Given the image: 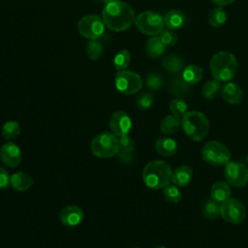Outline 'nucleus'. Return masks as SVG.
Instances as JSON below:
<instances>
[{
    "label": "nucleus",
    "instance_id": "24",
    "mask_svg": "<svg viewBox=\"0 0 248 248\" xmlns=\"http://www.w3.org/2000/svg\"><path fill=\"white\" fill-rule=\"evenodd\" d=\"M163 67L170 74H178L184 69V60L180 55L170 54L164 58Z\"/></svg>",
    "mask_w": 248,
    "mask_h": 248
},
{
    "label": "nucleus",
    "instance_id": "7",
    "mask_svg": "<svg viewBox=\"0 0 248 248\" xmlns=\"http://www.w3.org/2000/svg\"><path fill=\"white\" fill-rule=\"evenodd\" d=\"M135 24L138 30L147 36H158L164 29V17L154 11H145L136 16Z\"/></svg>",
    "mask_w": 248,
    "mask_h": 248
},
{
    "label": "nucleus",
    "instance_id": "10",
    "mask_svg": "<svg viewBox=\"0 0 248 248\" xmlns=\"http://www.w3.org/2000/svg\"><path fill=\"white\" fill-rule=\"evenodd\" d=\"M105 23L102 17L97 15H86L78 23V33L89 40L99 39L105 32Z\"/></svg>",
    "mask_w": 248,
    "mask_h": 248
},
{
    "label": "nucleus",
    "instance_id": "43",
    "mask_svg": "<svg viewBox=\"0 0 248 248\" xmlns=\"http://www.w3.org/2000/svg\"><path fill=\"white\" fill-rule=\"evenodd\" d=\"M136 248H140V247H136Z\"/></svg>",
    "mask_w": 248,
    "mask_h": 248
},
{
    "label": "nucleus",
    "instance_id": "8",
    "mask_svg": "<svg viewBox=\"0 0 248 248\" xmlns=\"http://www.w3.org/2000/svg\"><path fill=\"white\" fill-rule=\"evenodd\" d=\"M223 172L226 181L232 187L241 188L248 184V167L240 161L230 160Z\"/></svg>",
    "mask_w": 248,
    "mask_h": 248
},
{
    "label": "nucleus",
    "instance_id": "3",
    "mask_svg": "<svg viewBox=\"0 0 248 248\" xmlns=\"http://www.w3.org/2000/svg\"><path fill=\"white\" fill-rule=\"evenodd\" d=\"M237 60L229 51H218L210 59L209 69L212 77L219 81H230L236 74Z\"/></svg>",
    "mask_w": 248,
    "mask_h": 248
},
{
    "label": "nucleus",
    "instance_id": "38",
    "mask_svg": "<svg viewBox=\"0 0 248 248\" xmlns=\"http://www.w3.org/2000/svg\"><path fill=\"white\" fill-rule=\"evenodd\" d=\"M9 184H10L9 173L4 168L0 167V190L7 188Z\"/></svg>",
    "mask_w": 248,
    "mask_h": 248
},
{
    "label": "nucleus",
    "instance_id": "31",
    "mask_svg": "<svg viewBox=\"0 0 248 248\" xmlns=\"http://www.w3.org/2000/svg\"><path fill=\"white\" fill-rule=\"evenodd\" d=\"M163 196L168 202L177 203L181 201L182 194L178 187L174 184H169L163 189Z\"/></svg>",
    "mask_w": 248,
    "mask_h": 248
},
{
    "label": "nucleus",
    "instance_id": "36",
    "mask_svg": "<svg viewBox=\"0 0 248 248\" xmlns=\"http://www.w3.org/2000/svg\"><path fill=\"white\" fill-rule=\"evenodd\" d=\"M154 103V99L153 96L148 93V92H142L140 93L136 100V105L138 107V108L141 109V110H145L148 109L149 108L152 107Z\"/></svg>",
    "mask_w": 248,
    "mask_h": 248
},
{
    "label": "nucleus",
    "instance_id": "9",
    "mask_svg": "<svg viewBox=\"0 0 248 248\" xmlns=\"http://www.w3.org/2000/svg\"><path fill=\"white\" fill-rule=\"evenodd\" d=\"M114 84L120 93L124 95H133L141 89L142 79L139 74L123 70L117 72L114 78Z\"/></svg>",
    "mask_w": 248,
    "mask_h": 248
},
{
    "label": "nucleus",
    "instance_id": "19",
    "mask_svg": "<svg viewBox=\"0 0 248 248\" xmlns=\"http://www.w3.org/2000/svg\"><path fill=\"white\" fill-rule=\"evenodd\" d=\"M186 22L185 14L177 9L169 11L164 16V23L167 28L171 30H177L184 26Z\"/></svg>",
    "mask_w": 248,
    "mask_h": 248
},
{
    "label": "nucleus",
    "instance_id": "25",
    "mask_svg": "<svg viewBox=\"0 0 248 248\" xmlns=\"http://www.w3.org/2000/svg\"><path fill=\"white\" fill-rule=\"evenodd\" d=\"M202 69L195 64H190L184 67L182 71V78L190 84L198 83L202 78Z\"/></svg>",
    "mask_w": 248,
    "mask_h": 248
},
{
    "label": "nucleus",
    "instance_id": "5",
    "mask_svg": "<svg viewBox=\"0 0 248 248\" xmlns=\"http://www.w3.org/2000/svg\"><path fill=\"white\" fill-rule=\"evenodd\" d=\"M90 149L98 158L113 157L119 152V139L111 132L100 133L92 140Z\"/></svg>",
    "mask_w": 248,
    "mask_h": 248
},
{
    "label": "nucleus",
    "instance_id": "41",
    "mask_svg": "<svg viewBox=\"0 0 248 248\" xmlns=\"http://www.w3.org/2000/svg\"><path fill=\"white\" fill-rule=\"evenodd\" d=\"M155 248H167L166 246H163V245H159V246H156Z\"/></svg>",
    "mask_w": 248,
    "mask_h": 248
},
{
    "label": "nucleus",
    "instance_id": "42",
    "mask_svg": "<svg viewBox=\"0 0 248 248\" xmlns=\"http://www.w3.org/2000/svg\"><path fill=\"white\" fill-rule=\"evenodd\" d=\"M247 164H248V156H247Z\"/></svg>",
    "mask_w": 248,
    "mask_h": 248
},
{
    "label": "nucleus",
    "instance_id": "40",
    "mask_svg": "<svg viewBox=\"0 0 248 248\" xmlns=\"http://www.w3.org/2000/svg\"><path fill=\"white\" fill-rule=\"evenodd\" d=\"M100 2H102V3H105L106 5L107 4H108V3H110V2H113V1H115V0H99Z\"/></svg>",
    "mask_w": 248,
    "mask_h": 248
},
{
    "label": "nucleus",
    "instance_id": "15",
    "mask_svg": "<svg viewBox=\"0 0 248 248\" xmlns=\"http://www.w3.org/2000/svg\"><path fill=\"white\" fill-rule=\"evenodd\" d=\"M221 96L227 104L238 105L243 99V91L236 82L227 81L222 86Z\"/></svg>",
    "mask_w": 248,
    "mask_h": 248
},
{
    "label": "nucleus",
    "instance_id": "11",
    "mask_svg": "<svg viewBox=\"0 0 248 248\" xmlns=\"http://www.w3.org/2000/svg\"><path fill=\"white\" fill-rule=\"evenodd\" d=\"M220 216L227 223L238 225L246 217V208L240 201L230 198L220 204Z\"/></svg>",
    "mask_w": 248,
    "mask_h": 248
},
{
    "label": "nucleus",
    "instance_id": "32",
    "mask_svg": "<svg viewBox=\"0 0 248 248\" xmlns=\"http://www.w3.org/2000/svg\"><path fill=\"white\" fill-rule=\"evenodd\" d=\"M103 50H104L103 46L98 40H90L87 43L86 53H87V56L89 57V59H91L93 61L98 60L102 56Z\"/></svg>",
    "mask_w": 248,
    "mask_h": 248
},
{
    "label": "nucleus",
    "instance_id": "13",
    "mask_svg": "<svg viewBox=\"0 0 248 248\" xmlns=\"http://www.w3.org/2000/svg\"><path fill=\"white\" fill-rule=\"evenodd\" d=\"M21 149L12 141L4 143L0 148V158L2 163L10 168H16L21 162Z\"/></svg>",
    "mask_w": 248,
    "mask_h": 248
},
{
    "label": "nucleus",
    "instance_id": "16",
    "mask_svg": "<svg viewBox=\"0 0 248 248\" xmlns=\"http://www.w3.org/2000/svg\"><path fill=\"white\" fill-rule=\"evenodd\" d=\"M193 170L188 165H181L172 171L171 182L177 187H185L190 184L193 179Z\"/></svg>",
    "mask_w": 248,
    "mask_h": 248
},
{
    "label": "nucleus",
    "instance_id": "22",
    "mask_svg": "<svg viewBox=\"0 0 248 248\" xmlns=\"http://www.w3.org/2000/svg\"><path fill=\"white\" fill-rule=\"evenodd\" d=\"M191 91V84L188 83L182 77L181 78H175L171 80L170 84V92L171 95L178 99H182Z\"/></svg>",
    "mask_w": 248,
    "mask_h": 248
},
{
    "label": "nucleus",
    "instance_id": "30",
    "mask_svg": "<svg viewBox=\"0 0 248 248\" xmlns=\"http://www.w3.org/2000/svg\"><path fill=\"white\" fill-rule=\"evenodd\" d=\"M131 61V54L129 50L122 49L118 51L113 58V66L117 71L126 70Z\"/></svg>",
    "mask_w": 248,
    "mask_h": 248
},
{
    "label": "nucleus",
    "instance_id": "14",
    "mask_svg": "<svg viewBox=\"0 0 248 248\" xmlns=\"http://www.w3.org/2000/svg\"><path fill=\"white\" fill-rule=\"evenodd\" d=\"M60 222L67 227H75L83 220V211L78 205H67L59 213Z\"/></svg>",
    "mask_w": 248,
    "mask_h": 248
},
{
    "label": "nucleus",
    "instance_id": "20",
    "mask_svg": "<svg viewBox=\"0 0 248 248\" xmlns=\"http://www.w3.org/2000/svg\"><path fill=\"white\" fill-rule=\"evenodd\" d=\"M232 194L231 191V185L226 181H217L211 186L210 190V196L211 199L218 202L219 203H222L223 202L230 199Z\"/></svg>",
    "mask_w": 248,
    "mask_h": 248
},
{
    "label": "nucleus",
    "instance_id": "6",
    "mask_svg": "<svg viewBox=\"0 0 248 248\" xmlns=\"http://www.w3.org/2000/svg\"><path fill=\"white\" fill-rule=\"evenodd\" d=\"M202 158L211 166H225L232 158L230 149L219 140H209L202 147Z\"/></svg>",
    "mask_w": 248,
    "mask_h": 248
},
{
    "label": "nucleus",
    "instance_id": "12",
    "mask_svg": "<svg viewBox=\"0 0 248 248\" xmlns=\"http://www.w3.org/2000/svg\"><path fill=\"white\" fill-rule=\"evenodd\" d=\"M108 127L110 132L117 138L126 136L130 133L132 128L131 117L125 111L117 110L110 115Z\"/></svg>",
    "mask_w": 248,
    "mask_h": 248
},
{
    "label": "nucleus",
    "instance_id": "21",
    "mask_svg": "<svg viewBox=\"0 0 248 248\" xmlns=\"http://www.w3.org/2000/svg\"><path fill=\"white\" fill-rule=\"evenodd\" d=\"M181 127V117L173 114H169L165 116L160 123V131L164 135H173Z\"/></svg>",
    "mask_w": 248,
    "mask_h": 248
},
{
    "label": "nucleus",
    "instance_id": "2",
    "mask_svg": "<svg viewBox=\"0 0 248 248\" xmlns=\"http://www.w3.org/2000/svg\"><path fill=\"white\" fill-rule=\"evenodd\" d=\"M171 176V168L163 160L151 161L142 170V180L144 184L153 190L164 189L170 184Z\"/></svg>",
    "mask_w": 248,
    "mask_h": 248
},
{
    "label": "nucleus",
    "instance_id": "18",
    "mask_svg": "<svg viewBox=\"0 0 248 248\" xmlns=\"http://www.w3.org/2000/svg\"><path fill=\"white\" fill-rule=\"evenodd\" d=\"M33 178L23 171H17L10 176V185L18 192H25L33 185Z\"/></svg>",
    "mask_w": 248,
    "mask_h": 248
},
{
    "label": "nucleus",
    "instance_id": "33",
    "mask_svg": "<svg viewBox=\"0 0 248 248\" xmlns=\"http://www.w3.org/2000/svg\"><path fill=\"white\" fill-rule=\"evenodd\" d=\"M164 78L158 73H150L146 76L145 84L146 87L152 91H157L161 89L164 85Z\"/></svg>",
    "mask_w": 248,
    "mask_h": 248
},
{
    "label": "nucleus",
    "instance_id": "35",
    "mask_svg": "<svg viewBox=\"0 0 248 248\" xmlns=\"http://www.w3.org/2000/svg\"><path fill=\"white\" fill-rule=\"evenodd\" d=\"M158 37L166 46H173L178 41V36L175 31L169 28L163 29Z\"/></svg>",
    "mask_w": 248,
    "mask_h": 248
},
{
    "label": "nucleus",
    "instance_id": "29",
    "mask_svg": "<svg viewBox=\"0 0 248 248\" xmlns=\"http://www.w3.org/2000/svg\"><path fill=\"white\" fill-rule=\"evenodd\" d=\"M220 204L213 199L207 200L202 206V215L208 220H215L220 216Z\"/></svg>",
    "mask_w": 248,
    "mask_h": 248
},
{
    "label": "nucleus",
    "instance_id": "23",
    "mask_svg": "<svg viewBox=\"0 0 248 248\" xmlns=\"http://www.w3.org/2000/svg\"><path fill=\"white\" fill-rule=\"evenodd\" d=\"M146 54L151 58H157L163 55L166 51V46L162 43L159 37H150L145 44Z\"/></svg>",
    "mask_w": 248,
    "mask_h": 248
},
{
    "label": "nucleus",
    "instance_id": "34",
    "mask_svg": "<svg viewBox=\"0 0 248 248\" xmlns=\"http://www.w3.org/2000/svg\"><path fill=\"white\" fill-rule=\"evenodd\" d=\"M170 110L171 114L178 117H183L188 112V106L183 99H174L170 104Z\"/></svg>",
    "mask_w": 248,
    "mask_h": 248
},
{
    "label": "nucleus",
    "instance_id": "4",
    "mask_svg": "<svg viewBox=\"0 0 248 248\" xmlns=\"http://www.w3.org/2000/svg\"><path fill=\"white\" fill-rule=\"evenodd\" d=\"M181 128L190 140L202 141L208 135L209 121L202 111L192 110L181 118Z\"/></svg>",
    "mask_w": 248,
    "mask_h": 248
},
{
    "label": "nucleus",
    "instance_id": "37",
    "mask_svg": "<svg viewBox=\"0 0 248 248\" xmlns=\"http://www.w3.org/2000/svg\"><path fill=\"white\" fill-rule=\"evenodd\" d=\"M118 139H119V151L125 152V153H133L135 149L134 140L128 135L120 137Z\"/></svg>",
    "mask_w": 248,
    "mask_h": 248
},
{
    "label": "nucleus",
    "instance_id": "26",
    "mask_svg": "<svg viewBox=\"0 0 248 248\" xmlns=\"http://www.w3.org/2000/svg\"><path fill=\"white\" fill-rule=\"evenodd\" d=\"M227 21V13L221 6H216L208 15V23L214 27L219 28Z\"/></svg>",
    "mask_w": 248,
    "mask_h": 248
},
{
    "label": "nucleus",
    "instance_id": "28",
    "mask_svg": "<svg viewBox=\"0 0 248 248\" xmlns=\"http://www.w3.org/2000/svg\"><path fill=\"white\" fill-rule=\"evenodd\" d=\"M20 134V126L15 120L7 121L2 126V136L7 140H14L17 139Z\"/></svg>",
    "mask_w": 248,
    "mask_h": 248
},
{
    "label": "nucleus",
    "instance_id": "39",
    "mask_svg": "<svg viewBox=\"0 0 248 248\" xmlns=\"http://www.w3.org/2000/svg\"><path fill=\"white\" fill-rule=\"evenodd\" d=\"M234 1L235 0H211V2L213 4H215L216 6H221V7L226 6V5H230L232 2H234Z\"/></svg>",
    "mask_w": 248,
    "mask_h": 248
},
{
    "label": "nucleus",
    "instance_id": "1",
    "mask_svg": "<svg viewBox=\"0 0 248 248\" xmlns=\"http://www.w3.org/2000/svg\"><path fill=\"white\" fill-rule=\"evenodd\" d=\"M102 18L108 29L114 32H123L135 24L136 16L129 4L115 0L105 6Z\"/></svg>",
    "mask_w": 248,
    "mask_h": 248
},
{
    "label": "nucleus",
    "instance_id": "17",
    "mask_svg": "<svg viewBox=\"0 0 248 248\" xmlns=\"http://www.w3.org/2000/svg\"><path fill=\"white\" fill-rule=\"evenodd\" d=\"M155 150L164 157H171L177 151V142L174 139L165 136L158 139L155 142Z\"/></svg>",
    "mask_w": 248,
    "mask_h": 248
},
{
    "label": "nucleus",
    "instance_id": "27",
    "mask_svg": "<svg viewBox=\"0 0 248 248\" xmlns=\"http://www.w3.org/2000/svg\"><path fill=\"white\" fill-rule=\"evenodd\" d=\"M221 89H222V85H221V81L217 80V79H210L207 80L202 89V94L203 96V98H205L206 100H214L219 93H221Z\"/></svg>",
    "mask_w": 248,
    "mask_h": 248
}]
</instances>
